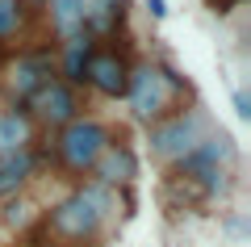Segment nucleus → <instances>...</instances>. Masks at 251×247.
<instances>
[{
    "label": "nucleus",
    "instance_id": "8",
    "mask_svg": "<svg viewBox=\"0 0 251 247\" xmlns=\"http://www.w3.org/2000/svg\"><path fill=\"white\" fill-rule=\"evenodd\" d=\"M92 172H97V185L126 189V185H134V176H138V155L126 147V142H109V147L97 155Z\"/></svg>",
    "mask_w": 251,
    "mask_h": 247
},
{
    "label": "nucleus",
    "instance_id": "14",
    "mask_svg": "<svg viewBox=\"0 0 251 247\" xmlns=\"http://www.w3.org/2000/svg\"><path fill=\"white\" fill-rule=\"evenodd\" d=\"M29 21V4L25 0H0V42H9L25 29Z\"/></svg>",
    "mask_w": 251,
    "mask_h": 247
},
{
    "label": "nucleus",
    "instance_id": "3",
    "mask_svg": "<svg viewBox=\"0 0 251 247\" xmlns=\"http://www.w3.org/2000/svg\"><path fill=\"white\" fill-rule=\"evenodd\" d=\"M113 142V134H109L105 122H97V117H75V122H67L59 130V138H54V155H59L63 172H72V176H84V172H92V164H97V155Z\"/></svg>",
    "mask_w": 251,
    "mask_h": 247
},
{
    "label": "nucleus",
    "instance_id": "13",
    "mask_svg": "<svg viewBox=\"0 0 251 247\" xmlns=\"http://www.w3.org/2000/svg\"><path fill=\"white\" fill-rule=\"evenodd\" d=\"M92 55V38L88 34H75L63 42V84H84V63Z\"/></svg>",
    "mask_w": 251,
    "mask_h": 247
},
{
    "label": "nucleus",
    "instance_id": "12",
    "mask_svg": "<svg viewBox=\"0 0 251 247\" xmlns=\"http://www.w3.org/2000/svg\"><path fill=\"white\" fill-rule=\"evenodd\" d=\"M29 176H34V159L29 155H0V201L21 197Z\"/></svg>",
    "mask_w": 251,
    "mask_h": 247
},
{
    "label": "nucleus",
    "instance_id": "17",
    "mask_svg": "<svg viewBox=\"0 0 251 247\" xmlns=\"http://www.w3.org/2000/svg\"><path fill=\"white\" fill-rule=\"evenodd\" d=\"M147 13H151L155 21H163L168 17V4H163V0H147Z\"/></svg>",
    "mask_w": 251,
    "mask_h": 247
},
{
    "label": "nucleus",
    "instance_id": "4",
    "mask_svg": "<svg viewBox=\"0 0 251 247\" xmlns=\"http://www.w3.org/2000/svg\"><path fill=\"white\" fill-rule=\"evenodd\" d=\"M201 138H205V117L197 109H184V113H172L151 126V155L176 168L180 159H188L197 151Z\"/></svg>",
    "mask_w": 251,
    "mask_h": 247
},
{
    "label": "nucleus",
    "instance_id": "1",
    "mask_svg": "<svg viewBox=\"0 0 251 247\" xmlns=\"http://www.w3.org/2000/svg\"><path fill=\"white\" fill-rule=\"evenodd\" d=\"M193 97V84H188L180 71H172L168 63H130V84H126V101H130V113L134 122L155 126L172 113H184V101Z\"/></svg>",
    "mask_w": 251,
    "mask_h": 247
},
{
    "label": "nucleus",
    "instance_id": "9",
    "mask_svg": "<svg viewBox=\"0 0 251 247\" xmlns=\"http://www.w3.org/2000/svg\"><path fill=\"white\" fill-rule=\"evenodd\" d=\"M34 134L38 126L29 122L25 109H4L0 113V155H29V147H34Z\"/></svg>",
    "mask_w": 251,
    "mask_h": 247
},
{
    "label": "nucleus",
    "instance_id": "5",
    "mask_svg": "<svg viewBox=\"0 0 251 247\" xmlns=\"http://www.w3.org/2000/svg\"><path fill=\"white\" fill-rule=\"evenodd\" d=\"M17 109H25L34 126L42 122V126H50V130H63L67 122L80 117V97H75L72 84H63L59 76H50L46 84H38L25 97V105H17Z\"/></svg>",
    "mask_w": 251,
    "mask_h": 247
},
{
    "label": "nucleus",
    "instance_id": "11",
    "mask_svg": "<svg viewBox=\"0 0 251 247\" xmlns=\"http://www.w3.org/2000/svg\"><path fill=\"white\" fill-rule=\"evenodd\" d=\"M50 13V29L67 42V38L84 34V17H88V0H46Z\"/></svg>",
    "mask_w": 251,
    "mask_h": 247
},
{
    "label": "nucleus",
    "instance_id": "10",
    "mask_svg": "<svg viewBox=\"0 0 251 247\" xmlns=\"http://www.w3.org/2000/svg\"><path fill=\"white\" fill-rule=\"evenodd\" d=\"M126 21V0H88L84 34L88 38H113Z\"/></svg>",
    "mask_w": 251,
    "mask_h": 247
},
{
    "label": "nucleus",
    "instance_id": "7",
    "mask_svg": "<svg viewBox=\"0 0 251 247\" xmlns=\"http://www.w3.org/2000/svg\"><path fill=\"white\" fill-rule=\"evenodd\" d=\"M84 84H88L92 92H100V97H109V101L126 97V84H130V59L117 55V51H109V46H105V51L92 46L88 63H84Z\"/></svg>",
    "mask_w": 251,
    "mask_h": 247
},
{
    "label": "nucleus",
    "instance_id": "15",
    "mask_svg": "<svg viewBox=\"0 0 251 247\" xmlns=\"http://www.w3.org/2000/svg\"><path fill=\"white\" fill-rule=\"evenodd\" d=\"M29 214H34V205L17 197V201H9V210H4V222H9V226H25V222H29Z\"/></svg>",
    "mask_w": 251,
    "mask_h": 247
},
{
    "label": "nucleus",
    "instance_id": "18",
    "mask_svg": "<svg viewBox=\"0 0 251 247\" xmlns=\"http://www.w3.org/2000/svg\"><path fill=\"white\" fill-rule=\"evenodd\" d=\"M34 4H46V0H34Z\"/></svg>",
    "mask_w": 251,
    "mask_h": 247
},
{
    "label": "nucleus",
    "instance_id": "2",
    "mask_svg": "<svg viewBox=\"0 0 251 247\" xmlns=\"http://www.w3.org/2000/svg\"><path fill=\"white\" fill-rule=\"evenodd\" d=\"M109 210H113V193L105 185H84L72 197H63L59 205H50V214L42 218V230L50 239H59L63 247H84L105 226Z\"/></svg>",
    "mask_w": 251,
    "mask_h": 247
},
{
    "label": "nucleus",
    "instance_id": "16",
    "mask_svg": "<svg viewBox=\"0 0 251 247\" xmlns=\"http://www.w3.org/2000/svg\"><path fill=\"white\" fill-rule=\"evenodd\" d=\"M234 113H239V122H251V97H247V92H234Z\"/></svg>",
    "mask_w": 251,
    "mask_h": 247
},
{
    "label": "nucleus",
    "instance_id": "6",
    "mask_svg": "<svg viewBox=\"0 0 251 247\" xmlns=\"http://www.w3.org/2000/svg\"><path fill=\"white\" fill-rule=\"evenodd\" d=\"M54 71V55L46 51H21L13 55L9 63H4V71H0V88H4V97L13 101V105H25V97L38 88V84H46Z\"/></svg>",
    "mask_w": 251,
    "mask_h": 247
}]
</instances>
